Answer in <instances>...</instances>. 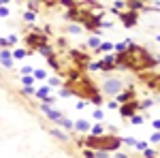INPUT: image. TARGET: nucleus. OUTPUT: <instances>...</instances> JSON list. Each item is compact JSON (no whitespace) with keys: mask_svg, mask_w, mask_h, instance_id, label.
<instances>
[{"mask_svg":"<svg viewBox=\"0 0 160 158\" xmlns=\"http://www.w3.org/2000/svg\"><path fill=\"white\" fill-rule=\"evenodd\" d=\"M22 92H24V94H34V88H30V85H26V88L22 90Z\"/></svg>","mask_w":160,"mask_h":158,"instance_id":"30","label":"nucleus"},{"mask_svg":"<svg viewBox=\"0 0 160 158\" xmlns=\"http://www.w3.org/2000/svg\"><path fill=\"white\" fill-rule=\"evenodd\" d=\"M88 45H90V47H94V49H98L100 47V38L98 37H92L90 41H88Z\"/></svg>","mask_w":160,"mask_h":158,"instance_id":"15","label":"nucleus"},{"mask_svg":"<svg viewBox=\"0 0 160 158\" xmlns=\"http://www.w3.org/2000/svg\"><path fill=\"white\" fill-rule=\"evenodd\" d=\"M64 90H68V94H75V96H79L81 100H92L94 96H98V88L94 85V81L92 79H88L86 75H75V77H71V81L66 84V88Z\"/></svg>","mask_w":160,"mask_h":158,"instance_id":"2","label":"nucleus"},{"mask_svg":"<svg viewBox=\"0 0 160 158\" xmlns=\"http://www.w3.org/2000/svg\"><path fill=\"white\" fill-rule=\"evenodd\" d=\"M81 145H86L92 152H115L118 147L122 145V139L115 135H100V137H88L81 141Z\"/></svg>","mask_w":160,"mask_h":158,"instance_id":"3","label":"nucleus"},{"mask_svg":"<svg viewBox=\"0 0 160 158\" xmlns=\"http://www.w3.org/2000/svg\"><path fill=\"white\" fill-rule=\"evenodd\" d=\"M137 109H139V103H137V100L124 103L122 107H120V115H122L124 120H126V118H132V115H137Z\"/></svg>","mask_w":160,"mask_h":158,"instance_id":"5","label":"nucleus"},{"mask_svg":"<svg viewBox=\"0 0 160 158\" xmlns=\"http://www.w3.org/2000/svg\"><path fill=\"white\" fill-rule=\"evenodd\" d=\"M135 147H137V150H148V143L141 141V143H135Z\"/></svg>","mask_w":160,"mask_h":158,"instance_id":"29","label":"nucleus"},{"mask_svg":"<svg viewBox=\"0 0 160 158\" xmlns=\"http://www.w3.org/2000/svg\"><path fill=\"white\" fill-rule=\"evenodd\" d=\"M135 90H132V88H130V90H128V92H124V94H118V100H120V103H132V100H135Z\"/></svg>","mask_w":160,"mask_h":158,"instance_id":"10","label":"nucleus"},{"mask_svg":"<svg viewBox=\"0 0 160 158\" xmlns=\"http://www.w3.org/2000/svg\"><path fill=\"white\" fill-rule=\"evenodd\" d=\"M58 84H60V79H58V77H51V79H49V88H51V85H58Z\"/></svg>","mask_w":160,"mask_h":158,"instance_id":"31","label":"nucleus"},{"mask_svg":"<svg viewBox=\"0 0 160 158\" xmlns=\"http://www.w3.org/2000/svg\"><path fill=\"white\" fill-rule=\"evenodd\" d=\"M49 90H51L49 85H43V88H41V90L37 92V96H38V98H43V100L47 103V100H49Z\"/></svg>","mask_w":160,"mask_h":158,"instance_id":"13","label":"nucleus"},{"mask_svg":"<svg viewBox=\"0 0 160 158\" xmlns=\"http://www.w3.org/2000/svg\"><path fill=\"white\" fill-rule=\"evenodd\" d=\"M118 158H128V156H126V154H118Z\"/></svg>","mask_w":160,"mask_h":158,"instance_id":"36","label":"nucleus"},{"mask_svg":"<svg viewBox=\"0 0 160 158\" xmlns=\"http://www.w3.org/2000/svg\"><path fill=\"white\" fill-rule=\"evenodd\" d=\"M152 126H154L156 130H160V120H154V122H152Z\"/></svg>","mask_w":160,"mask_h":158,"instance_id":"34","label":"nucleus"},{"mask_svg":"<svg viewBox=\"0 0 160 158\" xmlns=\"http://www.w3.org/2000/svg\"><path fill=\"white\" fill-rule=\"evenodd\" d=\"M118 107H120V105H118L115 100H111V103H109V109H118Z\"/></svg>","mask_w":160,"mask_h":158,"instance_id":"35","label":"nucleus"},{"mask_svg":"<svg viewBox=\"0 0 160 158\" xmlns=\"http://www.w3.org/2000/svg\"><path fill=\"white\" fill-rule=\"evenodd\" d=\"M122 79H107L105 84H102V92L105 94H109V96H118L120 94V90H122Z\"/></svg>","mask_w":160,"mask_h":158,"instance_id":"4","label":"nucleus"},{"mask_svg":"<svg viewBox=\"0 0 160 158\" xmlns=\"http://www.w3.org/2000/svg\"><path fill=\"white\" fill-rule=\"evenodd\" d=\"M100 51H111V49H113V43H100Z\"/></svg>","mask_w":160,"mask_h":158,"instance_id":"20","label":"nucleus"},{"mask_svg":"<svg viewBox=\"0 0 160 158\" xmlns=\"http://www.w3.org/2000/svg\"><path fill=\"white\" fill-rule=\"evenodd\" d=\"M102 115H105V113H102V109H96V111H94V118H96V120H102Z\"/></svg>","mask_w":160,"mask_h":158,"instance_id":"28","label":"nucleus"},{"mask_svg":"<svg viewBox=\"0 0 160 158\" xmlns=\"http://www.w3.org/2000/svg\"><path fill=\"white\" fill-rule=\"evenodd\" d=\"M130 122H132V124H141V122H143V118H141V115H132V118H130Z\"/></svg>","mask_w":160,"mask_h":158,"instance_id":"23","label":"nucleus"},{"mask_svg":"<svg viewBox=\"0 0 160 158\" xmlns=\"http://www.w3.org/2000/svg\"><path fill=\"white\" fill-rule=\"evenodd\" d=\"M113 64H115V56H105L102 62H100V69H102V71H107V69H111Z\"/></svg>","mask_w":160,"mask_h":158,"instance_id":"11","label":"nucleus"},{"mask_svg":"<svg viewBox=\"0 0 160 158\" xmlns=\"http://www.w3.org/2000/svg\"><path fill=\"white\" fill-rule=\"evenodd\" d=\"M0 60H2L4 66H11V51H2L0 54Z\"/></svg>","mask_w":160,"mask_h":158,"instance_id":"14","label":"nucleus"},{"mask_svg":"<svg viewBox=\"0 0 160 158\" xmlns=\"http://www.w3.org/2000/svg\"><path fill=\"white\" fill-rule=\"evenodd\" d=\"M145 156L148 158H156V152H154V150H145Z\"/></svg>","mask_w":160,"mask_h":158,"instance_id":"32","label":"nucleus"},{"mask_svg":"<svg viewBox=\"0 0 160 158\" xmlns=\"http://www.w3.org/2000/svg\"><path fill=\"white\" fill-rule=\"evenodd\" d=\"M58 124H60L62 128H73V122L66 120V118H60V120H58Z\"/></svg>","mask_w":160,"mask_h":158,"instance_id":"16","label":"nucleus"},{"mask_svg":"<svg viewBox=\"0 0 160 158\" xmlns=\"http://www.w3.org/2000/svg\"><path fill=\"white\" fill-rule=\"evenodd\" d=\"M26 56H28L26 49H15V54H13V58H17V60H22V58H26Z\"/></svg>","mask_w":160,"mask_h":158,"instance_id":"18","label":"nucleus"},{"mask_svg":"<svg viewBox=\"0 0 160 158\" xmlns=\"http://www.w3.org/2000/svg\"><path fill=\"white\" fill-rule=\"evenodd\" d=\"M73 126H75V130H81V133L90 130V122L88 120H77V122H73Z\"/></svg>","mask_w":160,"mask_h":158,"instance_id":"12","label":"nucleus"},{"mask_svg":"<svg viewBox=\"0 0 160 158\" xmlns=\"http://www.w3.org/2000/svg\"><path fill=\"white\" fill-rule=\"evenodd\" d=\"M152 143H160V133H154L152 135V139H149Z\"/></svg>","mask_w":160,"mask_h":158,"instance_id":"26","label":"nucleus"},{"mask_svg":"<svg viewBox=\"0 0 160 158\" xmlns=\"http://www.w3.org/2000/svg\"><path fill=\"white\" fill-rule=\"evenodd\" d=\"M32 73H34L37 79H45V77H47V71H45V69H37V71H32Z\"/></svg>","mask_w":160,"mask_h":158,"instance_id":"17","label":"nucleus"},{"mask_svg":"<svg viewBox=\"0 0 160 158\" xmlns=\"http://www.w3.org/2000/svg\"><path fill=\"white\" fill-rule=\"evenodd\" d=\"M88 66H90V69H92V71H98V69H100V62H90V64H88Z\"/></svg>","mask_w":160,"mask_h":158,"instance_id":"27","label":"nucleus"},{"mask_svg":"<svg viewBox=\"0 0 160 158\" xmlns=\"http://www.w3.org/2000/svg\"><path fill=\"white\" fill-rule=\"evenodd\" d=\"M68 32H73V34H77V32H81V28L75 24V26H68Z\"/></svg>","mask_w":160,"mask_h":158,"instance_id":"24","label":"nucleus"},{"mask_svg":"<svg viewBox=\"0 0 160 158\" xmlns=\"http://www.w3.org/2000/svg\"><path fill=\"white\" fill-rule=\"evenodd\" d=\"M148 107H152V100H143V103H139V109H148Z\"/></svg>","mask_w":160,"mask_h":158,"instance_id":"21","label":"nucleus"},{"mask_svg":"<svg viewBox=\"0 0 160 158\" xmlns=\"http://www.w3.org/2000/svg\"><path fill=\"white\" fill-rule=\"evenodd\" d=\"M86 158H96V152H92V150H86Z\"/></svg>","mask_w":160,"mask_h":158,"instance_id":"33","label":"nucleus"},{"mask_svg":"<svg viewBox=\"0 0 160 158\" xmlns=\"http://www.w3.org/2000/svg\"><path fill=\"white\" fill-rule=\"evenodd\" d=\"M41 111H43V113H47V115H49V120H53V122H58L62 118L60 111L51 109V105H47V103H43V105H41Z\"/></svg>","mask_w":160,"mask_h":158,"instance_id":"9","label":"nucleus"},{"mask_svg":"<svg viewBox=\"0 0 160 158\" xmlns=\"http://www.w3.org/2000/svg\"><path fill=\"white\" fill-rule=\"evenodd\" d=\"M137 19H139V13H135V11H126V13H122V22H124V26H126V28L135 26V24H137Z\"/></svg>","mask_w":160,"mask_h":158,"instance_id":"8","label":"nucleus"},{"mask_svg":"<svg viewBox=\"0 0 160 158\" xmlns=\"http://www.w3.org/2000/svg\"><path fill=\"white\" fill-rule=\"evenodd\" d=\"M51 133L56 135V137H58V139H62V141H68V137H66V135H64V133H60V130H58V128H53V130H51Z\"/></svg>","mask_w":160,"mask_h":158,"instance_id":"19","label":"nucleus"},{"mask_svg":"<svg viewBox=\"0 0 160 158\" xmlns=\"http://www.w3.org/2000/svg\"><path fill=\"white\" fill-rule=\"evenodd\" d=\"M71 58H73V62H77V64H79L81 69L90 64V58H88V56L83 54V51H79V49H75L73 54H71Z\"/></svg>","mask_w":160,"mask_h":158,"instance_id":"7","label":"nucleus"},{"mask_svg":"<svg viewBox=\"0 0 160 158\" xmlns=\"http://www.w3.org/2000/svg\"><path fill=\"white\" fill-rule=\"evenodd\" d=\"M22 73H24V77H30V73H32V66H24V69H22Z\"/></svg>","mask_w":160,"mask_h":158,"instance_id":"25","label":"nucleus"},{"mask_svg":"<svg viewBox=\"0 0 160 158\" xmlns=\"http://www.w3.org/2000/svg\"><path fill=\"white\" fill-rule=\"evenodd\" d=\"M156 41H158V43H160V34H158V37H156Z\"/></svg>","mask_w":160,"mask_h":158,"instance_id":"37","label":"nucleus"},{"mask_svg":"<svg viewBox=\"0 0 160 158\" xmlns=\"http://www.w3.org/2000/svg\"><path fill=\"white\" fill-rule=\"evenodd\" d=\"M122 143H126V145H135L137 139H132V137H126V139H122Z\"/></svg>","mask_w":160,"mask_h":158,"instance_id":"22","label":"nucleus"},{"mask_svg":"<svg viewBox=\"0 0 160 158\" xmlns=\"http://www.w3.org/2000/svg\"><path fill=\"white\" fill-rule=\"evenodd\" d=\"M115 62L120 69H130V71H145L156 64V58H152L148 51L139 45H130L124 54H115Z\"/></svg>","mask_w":160,"mask_h":158,"instance_id":"1","label":"nucleus"},{"mask_svg":"<svg viewBox=\"0 0 160 158\" xmlns=\"http://www.w3.org/2000/svg\"><path fill=\"white\" fill-rule=\"evenodd\" d=\"M45 41H47V38H45V34H41V32L30 34V37L26 38V43L30 45V49H37V51H38V47H43V45H45Z\"/></svg>","mask_w":160,"mask_h":158,"instance_id":"6","label":"nucleus"}]
</instances>
